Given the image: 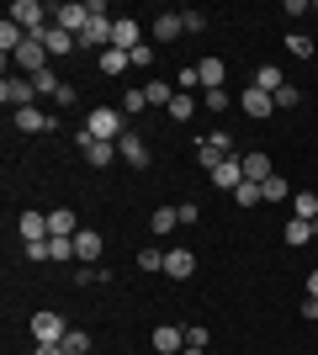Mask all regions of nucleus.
<instances>
[{
	"instance_id": "7",
	"label": "nucleus",
	"mask_w": 318,
	"mask_h": 355,
	"mask_svg": "<svg viewBox=\"0 0 318 355\" xmlns=\"http://www.w3.org/2000/svg\"><path fill=\"white\" fill-rule=\"evenodd\" d=\"M11 64H16V69H27V74H43L48 69V48L37 43V37H27V43L11 53Z\"/></svg>"
},
{
	"instance_id": "2",
	"label": "nucleus",
	"mask_w": 318,
	"mask_h": 355,
	"mask_svg": "<svg viewBox=\"0 0 318 355\" xmlns=\"http://www.w3.org/2000/svg\"><path fill=\"white\" fill-rule=\"evenodd\" d=\"M48 16H53V11H48L43 0H11V21L27 32V37H37V32L48 27Z\"/></svg>"
},
{
	"instance_id": "25",
	"label": "nucleus",
	"mask_w": 318,
	"mask_h": 355,
	"mask_svg": "<svg viewBox=\"0 0 318 355\" xmlns=\"http://www.w3.org/2000/svg\"><path fill=\"white\" fill-rule=\"evenodd\" d=\"M143 101H149V106H165V112H170V101H175V85H165V80H149V85H143Z\"/></svg>"
},
{
	"instance_id": "31",
	"label": "nucleus",
	"mask_w": 318,
	"mask_h": 355,
	"mask_svg": "<svg viewBox=\"0 0 318 355\" xmlns=\"http://www.w3.org/2000/svg\"><path fill=\"white\" fill-rule=\"evenodd\" d=\"M149 228H154V234H175V228H181V212H175V207H159L149 218Z\"/></svg>"
},
{
	"instance_id": "14",
	"label": "nucleus",
	"mask_w": 318,
	"mask_h": 355,
	"mask_svg": "<svg viewBox=\"0 0 318 355\" xmlns=\"http://www.w3.org/2000/svg\"><path fill=\"white\" fill-rule=\"evenodd\" d=\"M16 133H53V117H48L43 106H21L16 112Z\"/></svg>"
},
{
	"instance_id": "24",
	"label": "nucleus",
	"mask_w": 318,
	"mask_h": 355,
	"mask_svg": "<svg viewBox=\"0 0 318 355\" xmlns=\"http://www.w3.org/2000/svg\"><path fill=\"white\" fill-rule=\"evenodd\" d=\"M197 96H186V90H175V101H170V122H191L197 117Z\"/></svg>"
},
{
	"instance_id": "46",
	"label": "nucleus",
	"mask_w": 318,
	"mask_h": 355,
	"mask_svg": "<svg viewBox=\"0 0 318 355\" xmlns=\"http://www.w3.org/2000/svg\"><path fill=\"white\" fill-rule=\"evenodd\" d=\"M32 355H69V350H64V345H37Z\"/></svg>"
},
{
	"instance_id": "4",
	"label": "nucleus",
	"mask_w": 318,
	"mask_h": 355,
	"mask_svg": "<svg viewBox=\"0 0 318 355\" xmlns=\"http://www.w3.org/2000/svg\"><path fill=\"white\" fill-rule=\"evenodd\" d=\"M75 144H80V154H85V164H91V170H106L112 159H122V154H117V144H101V138H91L85 128H80V138H75Z\"/></svg>"
},
{
	"instance_id": "35",
	"label": "nucleus",
	"mask_w": 318,
	"mask_h": 355,
	"mask_svg": "<svg viewBox=\"0 0 318 355\" xmlns=\"http://www.w3.org/2000/svg\"><path fill=\"white\" fill-rule=\"evenodd\" d=\"M64 350H69V355H85V350H91V334H85V329H69Z\"/></svg>"
},
{
	"instance_id": "49",
	"label": "nucleus",
	"mask_w": 318,
	"mask_h": 355,
	"mask_svg": "<svg viewBox=\"0 0 318 355\" xmlns=\"http://www.w3.org/2000/svg\"><path fill=\"white\" fill-rule=\"evenodd\" d=\"M181 355H202V350H191V345H186V350H181Z\"/></svg>"
},
{
	"instance_id": "23",
	"label": "nucleus",
	"mask_w": 318,
	"mask_h": 355,
	"mask_svg": "<svg viewBox=\"0 0 318 355\" xmlns=\"http://www.w3.org/2000/svg\"><path fill=\"white\" fill-rule=\"evenodd\" d=\"M197 74H202V90H223L228 64H223V59H202V64H197Z\"/></svg>"
},
{
	"instance_id": "12",
	"label": "nucleus",
	"mask_w": 318,
	"mask_h": 355,
	"mask_svg": "<svg viewBox=\"0 0 318 355\" xmlns=\"http://www.w3.org/2000/svg\"><path fill=\"white\" fill-rule=\"evenodd\" d=\"M101 250H106V239L96 234V228H80V234H75V260H80V266H96Z\"/></svg>"
},
{
	"instance_id": "45",
	"label": "nucleus",
	"mask_w": 318,
	"mask_h": 355,
	"mask_svg": "<svg viewBox=\"0 0 318 355\" xmlns=\"http://www.w3.org/2000/svg\"><path fill=\"white\" fill-rule=\"evenodd\" d=\"M175 212H181V223H197V218H202V207H197V202H181Z\"/></svg>"
},
{
	"instance_id": "10",
	"label": "nucleus",
	"mask_w": 318,
	"mask_h": 355,
	"mask_svg": "<svg viewBox=\"0 0 318 355\" xmlns=\"http://www.w3.org/2000/svg\"><path fill=\"white\" fill-rule=\"evenodd\" d=\"M112 27H117L112 16H91V27L80 32V48H96V53H106V48H112Z\"/></svg>"
},
{
	"instance_id": "26",
	"label": "nucleus",
	"mask_w": 318,
	"mask_h": 355,
	"mask_svg": "<svg viewBox=\"0 0 318 355\" xmlns=\"http://www.w3.org/2000/svg\"><path fill=\"white\" fill-rule=\"evenodd\" d=\"M21 43H27V32H21V27L11 21V16H6V21H0V48H6V59H11V53H16Z\"/></svg>"
},
{
	"instance_id": "48",
	"label": "nucleus",
	"mask_w": 318,
	"mask_h": 355,
	"mask_svg": "<svg viewBox=\"0 0 318 355\" xmlns=\"http://www.w3.org/2000/svg\"><path fill=\"white\" fill-rule=\"evenodd\" d=\"M308 297H318V270H308Z\"/></svg>"
},
{
	"instance_id": "3",
	"label": "nucleus",
	"mask_w": 318,
	"mask_h": 355,
	"mask_svg": "<svg viewBox=\"0 0 318 355\" xmlns=\"http://www.w3.org/2000/svg\"><path fill=\"white\" fill-rule=\"evenodd\" d=\"M32 340H37V345H64V340H69L64 313H32Z\"/></svg>"
},
{
	"instance_id": "40",
	"label": "nucleus",
	"mask_w": 318,
	"mask_h": 355,
	"mask_svg": "<svg viewBox=\"0 0 318 355\" xmlns=\"http://www.w3.org/2000/svg\"><path fill=\"white\" fill-rule=\"evenodd\" d=\"M297 101H303V90H297V85H281V90H276V112H281V106H297Z\"/></svg>"
},
{
	"instance_id": "21",
	"label": "nucleus",
	"mask_w": 318,
	"mask_h": 355,
	"mask_svg": "<svg viewBox=\"0 0 318 355\" xmlns=\"http://www.w3.org/2000/svg\"><path fill=\"white\" fill-rule=\"evenodd\" d=\"M112 48H122V53H133V48H143V37H138V21H127V16H122L117 27H112Z\"/></svg>"
},
{
	"instance_id": "5",
	"label": "nucleus",
	"mask_w": 318,
	"mask_h": 355,
	"mask_svg": "<svg viewBox=\"0 0 318 355\" xmlns=\"http://www.w3.org/2000/svg\"><path fill=\"white\" fill-rule=\"evenodd\" d=\"M37 43L48 48V59H64V53H75V48H80V37H75V32H64L59 21H48V27L37 32Z\"/></svg>"
},
{
	"instance_id": "22",
	"label": "nucleus",
	"mask_w": 318,
	"mask_h": 355,
	"mask_svg": "<svg viewBox=\"0 0 318 355\" xmlns=\"http://www.w3.org/2000/svg\"><path fill=\"white\" fill-rule=\"evenodd\" d=\"M181 345H186V334L175 324H159V329H154V350H159V355H181Z\"/></svg>"
},
{
	"instance_id": "16",
	"label": "nucleus",
	"mask_w": 318,
	"mask_h": 355,
	"mask_svg": "<svg viewBox=\"0 0 318 355\" xmlns=\"http://www.w3.org/2000/svg\"><path fill=\"white\" fill-rule=\"evenodd\" d=\"M16 234H21V244L48 239V212H21V218H16Z\"/></svg>"
},
{
	"instance_id": "13",
	"label": "nucleus",
	"mask_w": 318,
	"mask_h": 355,
	"mask_svg": "<svg viewBox=\"0 0 318 355\" xmlns=\"http://www.w3.org/2000/svg\"><path fill=\"white\" fill-rule=\"evenodd\" d=\"M239 106H244V112H249V117H255V122H265V117H271V112H276V96H265V90H260V85H249V90H244V96H239Z\"/></svg>"
},
{
	"instance_id": "19",
	"label": "nucleus",
	"mask_w": 318,
	"mask_h": 355,
	"mask_svg": "<svg viewBox=\"0 0 318 355\" xmlns=\"http://www.w3.org/2000/svg\"><path fill=\"white\" fill-rule=\"evenodd\" d=\"M48 234L75 239V234H80V218H75V207H53V212H48Z\"/></svg>"
},
{
	"instance_id": "32",
	"label": "nucleus",
	"mask_w": 318,
	"mask_h": 355,
	"mask_svg": "<svg viewBox=\"0 0 318 355\" xmlns=\"http://www.w3.org/2000/svg\"><path fill=\"white\" fill-rule=\"evenodd\" d=\"M281 239H287V244H308V239H313V223H303V218H292L287 228H281Z\"/></svg>"
},
{
	"instance_id": "27",
	"label": "nucleus",
	"mask_w": 318,
	"mask_h": 355,
	"mask_svg": "<svg viewBox=\"0 0 318 355\" xmlns=\"http://www.w3.org/2000/svg\"><path fill=\"white\" fill-rule=\"evenodd\" d=\"M292 212L303 223H313L318 218V191H292Z\"/></svg>"
},
{
	"instance_id": "37",
	"label": "nucleus",
	"mask_w": 318,
	"mask_h": 355,
	"mask_svg": "<svg viewBox=\"0 0 318 355\" xmlns=\"http://www.w3.org/2000/svg\"><path fill=\"white\" fill-rule=\"evenodd\" d=\"M143 90H127V96H122V117H138V112H143Z\"/></svg>"
},
{
	"instance_id": "39",
	"label": "nucleus",
	"mask_w": 318,
	"mask_h": 355,
	"mask_svg": "<svg viewBox=\"0 0 318 355\" xmlns=\"http://www.w3.org/2000/svg\"><path fill=\"white\" fill-rule=\"evenodd\" d=\"M138 270H165V250H143L138 254Z\"/></svg>"
},
{
	"instance_id": "29",
	"label": "nucleus",
	"mask_w": 318,
	"mask_h": 355,
	"mask_svg": "<svg viewBox=\"0 0 318 355\" xmlns=\"http://www.w3.org/2000/svg\"><path fill=\"white\" fill-rule=\"evenodd\" d=\"M101 59V74H122L127 64H133V53H122V48H106V53H96Z\"/></svg>"
},
{
	"instance_id": "17",
	"label": "nucleus",
	"mask_w": 318,
	"mask_h": 355,
	"mask_svg": "<svg viewBox=\"0 0 318 355\" xmlns=\"http://www.w3.org/2000/svg\"><path fill=\"white\" fill-rule=\"evenodd\" d=\"M165 276H175V282L197 276V254L191 250H165Z\"/></svg>"
},
{
	"instance_id": "42",
	"label": "nucleus",
	"mask_w": 318,
	"mask_h": 355,
	"mask_svg": "<svg viewBox=\"0 0 318 355\" xmlns=\"http://www.w3.org/2000/svg\"><path fill=\"white\" fill-rule=\"evenodd\" d=\"M27 260H37V266H43V260H53V254H48V239H37V244H27Z\"/></svg>"
},
{
	"instance_id": "30",
	"label": "nucleus",
	"mask_w": 318,
	"mask_h": 355,
	"mask_svg": "<svg viewBox=\"0 0 318 355\" xmlns=\"http://www.w3.org/2000/svg\"><path fill=\"white\" fill-rule=\"evenodd\" d=\"M48 254H53V266H69V260H75V239L48 234Z\"/></svg>"
},
{
	"instance_id": "11",
	"label": "nucleus",
	"mask_w": 318,
	"mask_h": 355,
	"mask_svg": "<svg viewBox=\"0 0 318 355\" xmlns=\"http://www.w3.org/2000/svg\"><path fill=\"white\" fill-rule=\"evenodd\" d=\"M117 154H122L127 164H133V170H149V159H154V154H149V144H143L138 133H122V138H117Z\"/></svg>"
},
{
	"instance_id": "36",
	"label": "nucleus",
	"mask_w": 318,
	"mask_h": 355,
	"mask_svg": "<svg viewBox=\"0 0 318 355\" xmlns=\"http://www.w3.org/2000/svg\"><path fill=\"white\" fill-rule=\"evenodd\" d=\"M287 196H292V186H287L281 175H271V180H265V202H287Z\"/></svg>"
},
{
	"instance_id": "34",
	"label": "nucleus",
	"mask_w": 318,
	"mask_h": 355,
	"mask_svg": "<svg viewBox=\"0 0 318 355\" xmlns=\"http://www.w3.org/2000/svg\"><path fill=\"white\" fill-rule=\"evenodd\" d=\"M32 90H37V96H59V80H53V69L32 74Z\"/></svg>"
},
{
	"instance_id": "41",
	"label": "nucleus",
	"mask_w": 318,
	"mask_h": 355,
	"mask_svg": "<svg viewBox=\"0 0 318 355\" xmlns=\"http://www.w3.org/2000/svg\"><path fill=\"white\" fill-rule=\"evenodd\" d=\"M186 345H191V350H207V329L191 324V329H186Z\"/></svg>"
},
{
	"instance_id": "43",
	"label": "nucleus",
	"mask_w": 318,
	"mask_h": 355,
	"mask_svg": "<svg viewBox=\"0 0 318 355\" xmlns=\"http://www.w3.org/2000/svg\"><path fill=\"white\" fill-rule=\"evenodd\" d=\"M186 16V32H207V16H202V11H181Z\"/></svg>"
},
{
	"instance_id": "1",
	"label": "nucleus",
	"mask_w": 318,
	"mask_h": 355,
	"mask_svg": "<svg viewBox=\"0 0 318 355\" xmlns=\"http://www.w3.org/2000/svg\"><path fill=\"white\" fill-rule=\"evenodd\" d=\"M122 122H127V117H122V106H96L91 117H85V133H91V138H101V144H117V138L127 133Z\"/></svg>"
},
{
	"instance_id": "9",
	"label": "nucleus",
	"mask_w": 318,
	"mask_h": 355,
	"mask_svg": "<svg viewBox=\"0 0 318 355\" xmlns=\"http://www.w3.org/2000/svg\"><path fill=\"white\" fill-rule=\"evenodd\" d=\"M181 32H186V16H181V11H159V16L149 21V37H154V43H175Z\"/></svg>"
},
{
	"instance_id": "44",
	"label": "nucleus",
	"mask_w": 318,
	"mask_h": 355,
	"mask_svg": "<svg viewBox=\"0 0 318 355\" xmlns=\"http://www.w3.org/2000/svg\"><path fill=\"white\" fill-rule=\"evenodd\" d=\"M133 64H138V69H149V64H154V48H149V43L133 48Z\"/></svg>"
},
{
	"instance_id": "20",
	"label": "nucleus",
	"mask_w": 318,
	"mask_h": 355,
	"mask_svg": "<svg viewBox=\"0 0 318 355\" xmlns=\"http://www.w3.org/2000/svg\"><path fill=\"white\" fill-rule=\"evenodd\" d=\"M249 85H260V90H265V96H276V90H281V85H292V80H287V74H281V64H260Z\"/></svg>"
},
{
	"instance_id": "47",
	"label": "nucleus",
	"mask_w": 318,
	"mask_h": 355,
	"mask_svg": "<svg viewBox=\"0 0 318 355\" xmlns=\"http://www.w3.org/2000/svg\"><path fill=\"white\" fill-rule=\"evenodd\" d=\"M303 313H308V324H313V318H318V297H308V302H303Z\"/></svg>"
},
{
	"instance_id": "18",
	"label": "nucleus",
	"mask_w": 318,
	"mask_h": 355,
	"mask_svg": "<svg viewBox=\"0 0 318 355\" xmlns=\"http://www.w3.org/2000/svg\"><path fill=\"white\" fill-rule=\"evenodd\" d=\"M239 164H244V180H271V175H276L271 159H265V148H249V154H239Z\"/></svg>"
},
{
	"instance_id": "38",
	"label": "nucleus",
	"mask_w": 318,
	"mask_h": 355,
	"mask_svg": "<svg viewBox=\"0 0 318 355\" xmlns=\"http://www.w3.org/2000/svg\"><path fill=\"white\" fill-rule=\"evenodd\" d=\"M287 48L297 53V59H313V37H303V32H292V37H287Z\"/></svg>"
},
{
	"instance_id": "8",
	"label": "nucleus",
	"mask_w": 318,
	"mask_h": 355,
	"mask_svg": "<svg viewBox=\"0 0 318 355\" xmlns=\"http://www.w3.org/2000/svg\"><path fill=\"white\" fill-rule=\"evenodd\" d=\"M0 101L21 112V106H37V90H32V80H11V74H6V80H0Z\"/></svg>"
},
{
	"instance_id": "28",
	"label": "nucleus",
	"mask_w": 318,
	"mask_h": 355,
	"mask_svg": "<svg viewBox=\"0 0 318 355\" xmlns=\"http://www.w3.org/2000/svg\"><path fill=\"white\" fill-rule=\"evenodd\" d=\"M233 202H239V207H260V202H265V180H244L239 191H233Z\"/></svg>"
},
{
	"instance_id": "15",
	"label": "nucleus",
	"mask_w": 318,
	"mask_h": 355,
	"mask_svg": "<svg viewBox=\"0 0 318 355\" xmlns=\"http://www.w3.org/2000/svg\"><path fill=\"white\" fill-rule=\"evenodd\" d=\"M212 186H218V191H239V186H244V164H239V154H233V159H223L218 170H212Z\"/></svg>"
},
{
	"instance_id": "6",
	"label": "nucleus",
	"mask_w": 318,
	"mask_h": 355,
	"mask_svg": "<svg viewBox=\"0 0 318 355\" xmlns=\"http://www.w3.org/2000/svg\"><path fill=\"white\" fill-rule=\"evenodd\" d=\"M53 21H59L64 32H75V37H80V32L91 27V6H85V0H69V6H53Z\"/></svg>"
},
{
	"instance_id": "33",
	"label": "nucleus",
	"mask_w": 318,
	"mask_h": 355,
	"mask_svg": "<svg viewBox=\"0 0 318 355\" xmlns=\"http://www.w3.org/2000/svg\"><path fill=\"white\" fill-rule=\"evenodd\" d=\"M202 106H207V112H228L233 96H228V90H202Z\"/></svg>"
}]
</instances>
